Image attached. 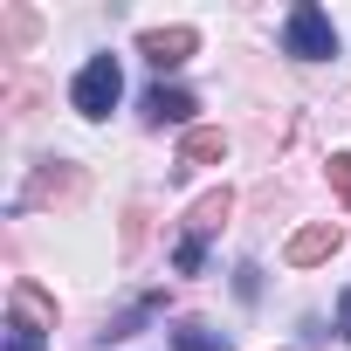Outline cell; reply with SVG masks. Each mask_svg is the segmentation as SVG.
I'll return each mask as SVG.
<instances>
[{
    "label": "cell",
    "mask_w": 351,
    "mask_h": 351,
    "mask_svg": "<svg viewBox=\"0 0 351 351\" xmlns=\"http://www.w3.org/2000/svg\"><path fill=\"white\" fill-rule=\"evenodd\" d=\"M289 56L296 62H330L337 56V28H330V14L324 8H289Z\"/></svg>",
    "instance_id": "cell-2"
},
{
    "label": "cell",
    "mask_w": 351,
    "mask_h": 351,
    "mask_svg": "<svg viewBox=\"0 0 351 351\" xmlns=\"http://www.w3.org/2000/svg\"><path fill=\"white\" fill-rule=\"evenodd\" d=\"M330 255H337V228H330V221L296 228V234H289V248H282V262H289V269H310V262H330Z\"/></svg>",
    "instance_id": "cell-6"
},
{
    "label": "cell",
    "mask_w": 351,
    "mask_h": 351,
    "mask_svg": "<svg viewBox=\"0 0 351 351\" xmlns=\"http://www.w3.org/2000/svg\"><path fill=\"white\" fill-rule=\"evenodd\" d=\"M90 193V180H83V165H69V158H49L35 180H28V193H21V207H76Z\"/></svg>",
    "instance_id": "cell-1"
},
{
    "label": "cell",
    "mask_w": 351,
    "mask_h": 351,
    "mask_svg": "<svg viewBox=\"0 0 351 351\" xmlns=\"http://www.w3.org/2000/svg\"><path fill=\"white\" fill-rule=\"evenodd\" d=\"M228 214H234V193H228V186H214V193H200V200H193L186 234H200V241H207V234H221V228H228Z\"/></svg>",
    "instance_id": "cell-7"
},
{
    "label": "cell",
    "mask_w": 351,
    "mask_h": 351,
    "mask_svg": "<svg viewBox=\"0 0 351 351\" xmlns=\"http://www.w3.org/2000/svg\"><path fill=\"white\" fill-rule=\"evenodd\" d=\"M8 351H42V344H35L28 330H14V344H8Z\"/></svg>",
    "instance_id": "cell-14"
},
{
    "label": "cell",
    "mask_w": 351,
    "mask_h": 351,
    "mask_svg": "<svg viewBox=\"0 0 351 351\" xmlns=\"http://www.w3.org/2000/svg\"><path fill=\"white\" fill-rule=\"evenodd\" d=\"M330 193L351 207V152H337V158H330Z\"/></svg>",
    "instance_id": "cell-11"
},
{
    "label": "cell",
    "mask_w": 351,
    "mask_h": 351,
    "mask_svg": "<svg viewBox=\"0 0 351 351\" xmlns=\"http://www.w3.org/2000/svg\"><path fill=\"white\" fill-rule=\"evenodd\" d=\"M124 97V76H117V62L110 56H90L83 62V76H76V90H69V104L83 110V117H110V104Z\"/></svg>",
    "instance_id": "cell-3"
},
{
    "label": "cell",
    "mask_w": 351,
    "mask_h": 351,
    "mask_svg": "<svg viewBox=\"0 0 351 351\" xmlns=\"http://www.w3.org/2000/svg\"><path fill=\"white\" fill-rule=\"evenodd\" d=\"M193 49H200L193 28H145V35H138V56H145L152 69H180Z\"/></svg>",
    "instance_id": "cell-4"
},
{
    "label": "cell",
    "mask_w": 351,
    "mask_h": 351,
    "mask_svg": "<svg viewBox=\"0 0 351 351\" xmlns=\"http://www.w3.org/2000/svg\"><path fill=\"white\" fill-rule=\"evenodd\" d=\"M172 351H228V330H214V324H180V330H172Z\"/></svg>",
    "instance_id": "cell-10"
},
{
    "label": "cell",
    "mask_w": 351,
    "mask_h": 351,
    "mask_svg": "<svg viewBox=\"0 0 351 351\" xmlns=\"http://www.w3.org/2000/svg\"><path fill=\"white\" fill-rule=\"evenodd\" d=\"M8 310H14V330H28V337H42V330H56V303L21 276L14 289H8Z\"/></svg>",
    "instance_id": "cell-5"
},
{
    "label": "cell",
    "mask_w": 351,
    "mask_h": 351,
    "mask_svg": "<svg viewBox=\"0 0 351 351\" xmlns=\"http://www.w3.org/2000/svg\"><path fill=\"white\" fill-rule=\"evenodd\" d=\"M193 110H200V104H193L186 90H165V83H158V90H145V124H186Z\"/></svg>",
    "instance_id": "cell-8"
},
{
    "label": "cell",
    "mask_w": 351,
    "mask_h": 351,
    "mask_svg": "<svg viewBox=\"0 0 351 351\" xmlns=\"http://www.w3.org/2000/svg\"><path fill=\"white\" fill-rule=\"evenodd\" d=\"M172 262H180V276H193V269L207 262V241H200V234H186V241H180V255H172Z\"/></svg>",
    "instance_id": "cell-12"
},
{
    "label": "cell",
    "mask_w": 351,
    "mask_h": 351,
    "mask_svg": "<svg viewBox=\"0 0 351 351\" xmlns=\"http://www.w3.org/2000/svg\"><path fill=\"white\" fill-rule=\"evenodd\" d=\"M214 158H228V138H221V131H207V124H193V131H186V145H180V165H214Z\"/></svg>",
    "instance_id": "cell-9"
},
{
    "label": "cell",
    "mask_w": 351,
    "mask_h": 351,
    "mask_svg": "<svg viewBox=\"0 0 351 351\" xmlns=\"http://www.w3.org/2000/svg\"><path fill=\"white\" fill-rule=\"evenodd\" d=\"M337 330L351 337V289H344V303H337Z\"/></svg>",
    "instance_id": "cell-13"
}]
</instances>
